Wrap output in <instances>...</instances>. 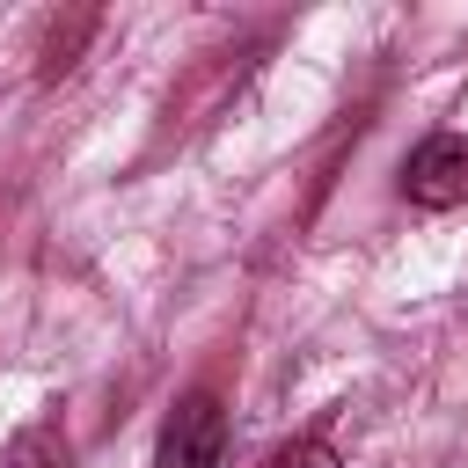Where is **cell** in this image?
<instances>
[{"mask_svg": "<svg viewBox=\"0 0 468 468\" xmlns=\"http://www.w3.org/2000/svg\"><path fill=\"white\" fill-rule=\"evenodd\" d=\"M402 197L417 212H453L468 205V132H431L402 161Z\"/></svg>", "mask_w": 468, "mask_h": 468, "instance_id": "2", "label": "cell"}, {"mask_svg": "<svg viewBox=\"0 0 468 468\" xmlns=\"http://www.w3.org/2000/svg\"><path fill=\"white\" fill-rule=\"evenodd\" d=\"M271 468H344V461H336V446H329V439H292V446H278V453H271Z\"/></svg>", "mask_w": 468, "mask_h": 468, "instance_id": "4", "label": "cell"}, {"mask_svg": "<svg viewBox=\"0 0 468 468\" xmlns=\"http://www.w3.org/2000/svg\"><path fill=\"white\" fill-rule=\"evenodd\" d=\"M219 461H227V410L212 388H190L161 424L154 468H219Z\"/></svg>", "mask_w": 468, "mask_h": 468, "instance_id": "1", "label": "cell"}, {"mask_svg": "<svg viewBox=\"0 0 468 468\" xmlns=\"http://www.w3.org/2000/svg\"><path fill=\"white\" fill-rule=\"evenodd\" d=\"M7 468H73V446H66L58 424H29V431H15Z\"/></svg>", "mask_w": 468, "mask_h": 468, "instance_id": "3", "label": "cell"}]
</instances>
